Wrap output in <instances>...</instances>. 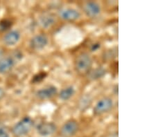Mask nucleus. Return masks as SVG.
<instances>
[{
  "label": "nucleus",
  "mask_w": 156,
  "mask_h": 137,
  "mask_svg": "<svg viewBox=\"0 0 156 137\" xmlns=\"http://www.w3.org/2000/svg\"><path fill=\"white\" fill-rule=\"evenodd\" d=\"M92 64V58L87 53H81L77 57L75 62V67L79 74H86L90 69Z\"/></svg>",
  "instance_id": "f03ea898"
},
{
  "label": "nucleus",
  "mask_w": 156,
  "mask_h": 137,
  "mask_svg": "<svg viewBox=\"0 0 156 137\" xmlns=\"http://www.w3.org/2000/svg\"><path fill=\"white\" fill-rule=\"evenodd\" d=\"M20 39V33L17 30H13L5 35L3 42L7 46H13L19 42Z\"/></svg>",
  "instance_id": "1a4fd4ad"
},
{
  "label": "nucleus",
  "mask_w": 156,
  "mask_h": 137,
  "mask_svg": "<svg viewBox=\"0 0 156 137\" xmlns=\"http://www.w3.org/2000/svg\"><path fill=\"white\" fill-rule=\"evenodd\" d=\"M105 74V70L104 69H97L93 71L92 73L90 74V78L92 79H98L103 76Z\"/></svg>",
  "instance_id": "4468645a"
},
{
  "label": "nucleus",
  "mask_w": 156,
  "mask_h": 137,
  "mask_svg": "<svg viewBox=\"0 0 156 137\" xmlns=\"http://www.w3.org/2000/svg\"><path fill=\"white\" fill-rule=\"evenodd\" d=\"M79 129V125L76 121L71 120L65 123L61 128V134L65 137H69L76 134Z\"/></svg>",
  "instance_id": "20e7f679"
},
{
  "label": "nucleus",
  "mask_w": 156,
  "mask_h": 137,
  "mask_svg": "<svg viewBox=\"0 0 156 137\" xmlns=\"http://www.w3.org/2000/svg\"><path fill=\"white\" fill-rule=\"evenodd\" d=\"M55 19L50 15H44V16L40 17V24L43 28H49L54 24Z\"/></svg>",
  "instance_id": "ddd939ff"
},
{
  "label": "nucleus",
  "mask_w": 156,
  "mask_h": 137,
  "mask_svg": "<svg viewBox=\"0 0 156 137\" xmlns=\"http://www.w3.org/2000/svg\"><path fill=\"white\" fill-rule=\"evenodd\" d=\"M34 121L29 117H24L18 123H16L12 129V132L17 137H21L27 135L31 130Z\"/></svg>",
  "instance_id": "f257e3e1"
},
{
  "label": "nucleus",
  "mask_w": 156,
  "mask_h": 137,
  "mask_svg": "<svg viewBox=\"0 0 156 137\" xmlns=\"http://www.w3.org/2000/svg\"><path fill=\"white\" fill-rule=\"evenodd\" d=\"M59 16L67 21L76 20L80 17V12L74 9H62L59 11Z\"/></svg>",
  "instance_id": "423d86ee"
},
{
  "label": "nucleus",
  "mask_w": 156,
  "mask_h": 137,
  "mask_svg": "<svg viewBox=\"0 0 156 137\" xmlns=\"http://www.w3.org/2000/svg\"><path fill=\"white\" fill-rule=\"evenodd\" d=\"M112 105L113 103L111 98H104L101 99L94 107V113L96 115H101L109 111L112 108Z\"/></svg>",
  "instance_id": "7ed1b4c3"
},
{
  "label": "nucleus",
  "mask_w": 156,
  "mask_h": 137,
  "mask_svg": "<svg viewBox=\"0 0 156 137\" xmlns=\"http://www.w3.org/2000/svg\"><path fill=\"white\" fill-rule=\"evenodd\" d=\"M84 11L90 17H97L101 12V7L99 4L94 2H87L84 6Z\"/></svg>",
  "instance_id": "6e6552de"
},
{
  "label": "nucleus",
  "mask_w": 156,
  "mask_h": 137,
  "mask_svg": "<svg viewBox=\"0 0 156 137\" xmlns=\"http://www.w3.org/2000/svg\"><path fill=\"white\" fill-rule=\"evenodd\" d=\"M48 44V38L44 34H39L31 39L30 45L32 49L39 50L43 49Z\"/></svg>",
  "instance_id": "39448f33"
},
{
  "label": "nucleus",
  "mask_w": 156,
  "mask_h": 137,
  "mask_svg": "<svg viewBox=\"0 0 156 137\" xmlns=\"http://www.w3.org/2000/svg\"><path fill=\"white\" fill-rule=\"evenodd\" d=\"M5 95V92L3 89L2 87H0V100H1Z\"/></svg>",
  "instance_id": "dca6fc26"
},
{
  "label": "nucleus",
  "mask_w": 156,
  "mask_h": 137,
  "mask_svg": "<svg viewBox=\"0 0 156 137\" xmlns=\"http://www.w3.org/2000/svg\"><path fill=\"white\" fill-rule=\"evenodd\" d=\"M16 64V60L12 57H7V58H2L0 61V74H5L13 68Z\"/></svg>",
  "instance_id": "9d476101"
},
{
  "label": "nucleus",
  "mask_w": 156,
  "mask_h": 137,
  "mask_svg": "<svg viewBox=\"0 0 156 137\" xmlns=\"http://www.w3.org/2000/svg\"><path fill=\"white\" fill-rule=\"evenodd\" d=\"M0 137H9V135L6 129L3 128L0 129Z\"/></svg>",
  "instance_id": "2eb2a0df"
},
{
  "label": "nucleus",
  "mask_w": 156,
  "mask_h": 137,
  "mask_svg": "<svg viewBox=\"0 0 156 137\" xmlns=\"http://www.w3.org/2000/svg\"><path fill=\"white\" fill-rule=\"evenodd\" d=\"M3 56H4V51H3V49H0V61H1V60L3 58Z\"/></svg>",
  "instance_id": "f3484780"
},
{
  "label": "nucleus",
  "mask_w": 156,
  "mask_h": 137,
  "mask_svg": "<svg viewBox=\"0 0 156 137\" xmlns=\"http://www.w3.org/2000/svg\"><path fill=\"white\" fill-rule=\"evenodd\" d=\"M56 125L53 123H43L37 126V132L42 136L52 135L56 131Z\"/></svg>",
  "instance_id": "0eeeda50"
},
{
  "label": "nucleus",
  "mask_w": 156,
  "mask_h": 137,
  "mask_svg": "<svg viewBox=\"0 0 156 137\" xmlns=\"http://www.w3.org/2000/svg\"><path fill=\"white\" fill-rule=\"evenodd\" d=\"M74 93L75 89L74 87L72 86L67 87L60 91L59 97L60 99L62 100V101H67V100H69L72 96H73Z\"/></svg>",
  "instance_id": "f8f14e48"
},
{
  "label": "nucleus",
  "mask_w": 156,
  "mask_h": 137,
  "mask_svg": "<svg viewBox=\"0 0 156 137\" xmlns=\"http://www.w3.org/2000/svg\"><path fill=\"white\" fill-rule=\"evenodd\" d=\"M57 94L56 87L54 86L47 87L46 88L42 89L36 92V96L42 100L51 98Z\"/></svg>",
  "instance_id": "9b49d317"
}]
</instances>
